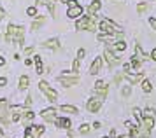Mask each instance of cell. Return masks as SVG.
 <instances>
[{"instance_id":"1","label":"cell","mask_w":156,"mask_h":138,"mask_svg":"<svg viewBox=\"0 0 156 138\" xmlns=\"http://www.w3.org/2000/svg\"><path fill=\"white\" fill-rule=\"evenodd\" d=\"M23 35H25V28L23 26H16V25H9L7 32H5V40L7 42H23Z\"/></svg>"},{"instance_id":"2","label":"cell","mask_w":156,"mask_h":138,"mask_svg":"<svg viewBox=\"0 0 156 138\" xmlns=\"http://www.w3.org/2000/svg\"><path fill=\"white\" fill-rule=\"evenodd\" d=\"M76 28L77 30H90V32H95L97 30V25L93 23V16H84L76 23Z\"/></svg>"},{"instance_id":"3","label":"cell","mask_w":156,"mask_h":138,"mask_svg":"<svg viewBox=\"0 0 156 138\" xmlns=\"http://www.w3.org/2000/svg\"><path fill=\"white\" fill-rule=\"evenodd\" d=\"M0 122H4V124L11 122V117H9V102L5 98L0 100Z\"/></svg>"},{"instance_id":"4","label":"cell","mask_w":156,"mask_h":138,"mask_svg":"<svg viewBox=\"0 0 156 138\" xmlns=\"http://www.w3.org/2000/svg\"><path fill=\"white\" fill-rule=\"evenodd\" d=\"M39 89H41V91L44 93V95L48 96V100H49V102H56V98H58L56 91L51 89V86H49L48 82H46V81H41V82H39Z\"/></svg>"},{"instance_id":"5","label":"cell","mask_w":156,"mask_h":138,"mask_svg":"<svg viewBox=\"0 0 156 138\" xmlns=\"http://www.w3.org/2000/svg\"><path fill=\"white\" fill-rule=\"evenodd\" d=\"M100 30H102V33H114V32H121L119 26L112 23L111 19H102L100 21Z\"/></svg>"},{"instance_id":"6","label":"cell","mask_w":156,"mask_h":138,"mask_svg":"<svg viewBox=\"0 0 156 138\" xmlns=\"http://www.w3.org/2000/svg\"><path fill=\"white\" fill-rule=\"evenodd\" d=\"M11 122H18L20 119L23 117V114H25V107L23 105H12L11 107Z\"/></svg>"},{"instance_id":"7","label":"cell","mask_w":156,"mask_h":138,"mask_svg":"<svg viewBox=\"0 0 156 138\" xmlns=\"http://www.w3.org/2000/svg\"><path fill=\"white\" fill-rule=\"evenodd\" d=\"M100 107H102V100L98 96L88 100V103H86V109H88V112H91V114H97L100 110Z\"/></svg>"},{"instance_id":"8","label":"cell","mask_w":156,"mask_h":138,"mask_svg":"<svg viewBox=\"0 0 156 138\" xmlns=\"http://www.w3.org/2000/svg\"><path fill=\"white\" fill-rule=\"evenodd\" d=\"M95 93H97V96L104 102V98H105V95H107V84L104 82V81H98V82H95Z\"/></svg>"},{"instance_id":"9","label":"cell","mask_w":156,"mask_h":138,"mask_svg":"<svg viewBox=\"0 0 156 138\" xmlns=\"http://www.w3.org/2000/svg\"><path fill=\"white\" fill-rule=\"evenodd\" d=\"M123 37V32H114V33H102L98 35V40L102 42H111L114 40V39H121Z\"/></svg>"},{"instance_id":"10","label":"cell","mask_w":156,"mask_h":138,"mask_svg":"<svg viewBox=\"0 0 156 138\" xmlns=\"http://www.w3.org/2000/svg\"><path fill=\"white\" fill-rule=\"evenodd\" d=\"M41 116H42L44 121H49V122H55L56 121V110L55 109H46V110L41 112Z\"/></svg>"},{"instance_id":"11","label":"cell","mask_w":156,"mask_h":138,"mask_svg":"<svg viewBox=\"0 0 156 138\" xmlns=\"http://www.w3.org/2000/svg\"><path fill=\"white\" fill-rule=\"evenodd\" d=\"M125 77H126V81L130 84H137V82H140V81H144V74H128V72H125Z\"/></svg>"},{"instance_id":"12","label":"cell","mask_w":156,"mask_h":138,"mask_svg":"<svg viewBox=\"0 0 156 138\" xmlns=\"http://www.w3.org/2000/svg\"><path fill=\"white\" fill-rule=\"evenodd\" d=\"M60 82L63 84V86H76V84H79V77L74 75V77H67V75H62L60 77Z\"/></svg>"},{"instance_id":"13","label":"cell","mask_w":156,"mask_h":138,"mask_svg":"<svg viewBox=\"0 0 156 138\" xmlns=\"http://www.w3.org/2000/svg\"><path fill=\"white\" fill-rule=\"evenodd\" d=\"M104 54H105V60H107V63H109L111 67H116V65H119V63H121L119 58H116V56L111 53V49H105V53H104Z\"/></svg>"},{"instance_id":"14","label":"cell","mask_w":156,"mask_h":138,"mask_svg":"<svg viewBox=\"0 0 156 138\" xmlns=\"http://www.w3.org/2000/svg\"><path fill=\"white\" fill-rule=\"evenodd\" d=\"M81 14H83V7L79 5V4L74 7H69V11H67V16L69 18H79Z\"/></svg>"},{"instance_id":"15","label":"cell","mask_w":156,"mask_h":138,"mask_svg":"<svg viewBox=\"0 0 156 138\" xmlns=\"http://www.w3.org/2000/svg\"><path fill=\"white\" fill-rule=\"evenodd\" d=\"M102 68V58H95V61L91 63V68H90V74L91 75H97Z\"/></svg>"},{"instance_id":"16","label":"cell","mask_w":156,"mask_h":138,"mask_svg":"<svg viewBox=\"0 0 156 138\" xmlns=\"http://www.w3.org/2000/svg\"><path fill=\"white\" fill-rule=\"evenodd\" d=\"M142 126H146L147 129L154 128V117H153V116H144V117H142Z\"/></svg>"},{"instance_id":"17","label":"cell","mask_w":156,"mask_h":138,"mask_svg":"<svg viewBox=\"0 0 156 138\" xmlns=\"http://www.w3.org/2000/svg\"><path fill=\"white\" fill-rule=\"evenodd\" d=\"M46 49H58L60 47V42H58V39H49V40H46L42 44Z\"/></svg>"},{"instance_id":"18","label":"cell","mask_w":156,"mask_h":138,"mask_svg":"<svg viewBox=\"0 0 156 138\" xmlns=\"http://www.w3.org/2000/svg\"><path fill=\"white\" fill-rule=\"evenodd\" d=\"M98 9H100V2H98V0H95V2H91L90 7H88V14H90V16H95Z\"/></svg>"},{"instance_id":"19","label":"cell","mask_w":156,"mask_h":138,"mask_svg":"<svg viewBox=\"0 0 156 138\" xmlns=\"http://www.w3.org/2000/svg\"><path fill=\"white\" fill-rule=\"evenodd\" d=\"M55 122H56V126H58V128H65V129H69V128H70V121H69V119H65V117L56 119Z\"/></svg>"},{"instance_id":"20","label":"cell","mask_w":156,"mask_h":138,"mask_svg":"<svg viewBox=\"0 0 156 138\" xmlns=\"http://www.w3.org/2000/svg\"><path fill=\"white\" fill-rule=\"evenodd\" d=\"M37 2H39V4H42V5H46L51 11V14L55 16V0H37Z\"/></svg>"},{"instance_id":"21","label":"cell","mask_w":156,"mask_h":138,"mask_svg":"<svg viewBox=\"0 0 156 138\" xmlns=\"http://www.w3.org/2000/svg\"><path fill=\"white\" fill-rule=\"evenodd\" d=\"M60 110L65 112V114H77V109H76V107H72V105H62V107H60Z\"/></svg>"},{"instance_id":"22","label":"cell","mask_w":156,"mask_h":138,"mask_svg":"<svg viewBox=\"0 0 156 138\" xmlns=\"http://www.w3.org/2000/svg\"><path fill=\"white\" fill-rule=\"evenodd\" d=\"M28 84H30V79L27 75L20 77V89H27V88H28Z\"/></svg>"},{"instance_id":"23","label":"cell","mask_w":156,"mask_h":138,"mask_svg":"<svg viewBox=\"0 0 156 138\" xmlns=\"http://www.w3.org/2000/svg\"><path fill=\"white\" fill-rule=\"evenodd\" d=\"M34 63H35L37 74H42V60H41V56H34Z\"/></svg>"},{"instance_id":"24","label":"cell","mask_w":156,"mask_h":138,"mask_svg":"<svg viewBox=\"0 0 156 138\" xmlns=\"http://www.w3.org/2000/svg\"><path fill=\"white\" fill-rule=\"evenodd\" d=\"M34 117H35V114L32 110H25V114H23V121H25V122H30Z\"/></svg>"},{"instance_id":"25","label":"cell","mask_w":156,"mask_h":138,"mask_svg":"<svg viewBox=\"0 0 156 138\" xmlns=\"http://www.w3.org/2000/svg\"><path fill=\"white\" fill-rule=\"evenodd\" d=\"M112 49H114V51H125V49H126V44H125L123 40H118L112 46Z\"/></svg>"},{"instance_id":"26","label":"cell","mask_w":156,"mask_h":138,"mask_svg":"<svg viewBox=\"0 0 156 138\" xmlns=\"http://www.w3.org/2000/svg\"><path fill=\"white\" fill-rule=\"evenodd\" d=\"M140 58L139 56H133V60H132V68H135V70H140Z\"/></svg>"},{"instance_id":"27","label":"cell","mask_w":156,"mask_h":138,"mask_svg":"<svg viewBox=\"0 0 156 138\" xmlns=\"http://www.w3.org/2000/svg\"><path fill=\"white\" fill-rule=\"evenodd\" d=\"M25 138H35V135H34V126H27L25 128Z\"/></svg>"},{"instance_id":"28","label":"cell","mask_w":156,"mask_h":138,"mask_svg":"<svg viewBox=\"0 0 156 138\" xmlns=\"http://www.w3.org/2000/svg\"><path fill=\"white\" fill-rule=\"evenodd\" d=\"M44 25V18H39V19L34 21V25H32V30H39V28Z\"/></svg>"},{"instance_id":"29","label":"cell","mask_w":156,"mask_h":138,"mask_svg":"<svg viewBox=\"0 0 156 138\" xmlns=\"http://www.w3.org/2000/svg\"><path fill=\"white\" fill-rule=\"evenodd\" d=\"M135 51H137V56H139L140 60H147V54L140 49V46H135Z\"/></svg>"},{"instance_id":"30","label":"cell","mask_w":156,"mask_h":138,"mask_svg":"<svg viewBox=\"0 0 156 138\" xmlns=\"http://www.w3.org/2000/svg\"><path fill=\"white\" fill-rule=\"evenodd\" d=\"M142 89L146 91V93H151V91H153V86H151V82H149V81H142Z\"/></svg>"},{"instance_id":"31","label":"cell","mask_w":156,"mask_h":138,"mask_svg":"<svg viewBox=\"0 0 156 138\" xmlns=\"http://www.w3.org/2000/svg\"><path fill=\"white\" fill-rule=\"evenodd\" d=\"M42 133H44V126H34V135H35V138H39Z\"/></svg>"},{"instance_id":"32","label":"cell","mask_w":156,"mask_h":138,"mask_svg":"<svg viewBox=\"0 0 156 138\" xmlns=\"http://www.w3.org/2000/svg\"><path fill=\"white\" fill-rule=\"evenodd\" d=\"M133 116H135V119H137V121H140V122H142V117H144V112H140L139 109H133Z\"/></svg>"},{"instance_id":"33","label":"cell","mask_w":156,"mask_h":138,"mask_svg":"<svg viewBox=\"0 0 156 138\" xmlns=\"http://www.w3.org/2000/svg\"><path fill=\"white\" fill-rule=\"evenodd\" d=\"M79 133H81V135H88V133H90V126H88V124H81Z\"/></svg>"},{"instance_id":"34","label":"cell","mask_w":156,"mask_h":138,"mask_svg":"<svg viewBox=\"0 0 156 138\" xmlns=\"http://www.w3.org/2000/svg\"><path fill=\"white\" fill-rule=\"evenodd\" d=\"M149 9V4H139V5H137V11H139V12H146V11H147Z\"/></svg>"},{"instance_id":"35","label":"cell","mask_w":156,"mask_h":138,"mask_svg":"<svg viewBox=\"0 0 156 138\" xmlns=\"http://www.w3.org/2000/svg\"><path fill=\"white\" fill-rule=\"evenodd\" d=\"M72 72H74V74H77V72H79V58L72 63Z\"/></svg>"},{"instance_id":"36","label":"cell","mask_w":156,"mask_h":138,"mask_svg":"<svg viewBox=\"0 0 156 138\" xmlns=\"http://www.w3.org/2000/svg\"><path fill=\"white\" fill-rule=\"evenodd\" d=\"M121 93H123V96H130V93H132V88H130V86H125Z\"/></svg>"},{"instance_id":"37","label":"cell","mask_w":156,"mask_h":138,"mask_svg":"<svg viewBox=\"0 0 156 138\" xmlns=\"http://www.w3.org/2000/svg\"><path fill=\"white\" fill-rule=\"evenodd\" d=\"M27 14H28V16H35V14H37L35 7H28V9H27Z\"/></svg>"},{"instance_id":"38","label":"cell","mask_w":156,"mask_h":138,"mask_svg":"<svg viewBox=\"0 0 156 138\" xmlns=\"http://www.w3.org/2000/svg\"><path fill=\"white\" fill-rule=\"evenodd\" d=\"M125 77V74H118V75L114 77V84H119L121 82V79Z\"/></svg>"},{"instance_id":"39","label":"cell","mask_w":156,"mask_h":138,"mask_svg":"<svg viewBox=\"0 0 156 138\" xmlns=\"http://www.w3.org/2000/svg\"><path fill=\"white\" fill-rule=\"evenodd\" d=\"M77 58L81 60V58H84V49H79L77 51Z\"/></svg>"},{"instance_id":"40","label":"cell","mask_w":156,"mask_h":138,"mask_svg":"<svg viewBox=\"0 0 156 138\" xmlns=\"http://www.w3.org/2000/svg\"><path fill=\"white\" fill-rule=\"evenodd\" d=\"M123 68H125V72H130V68H132V63H125V65H123Z\"/></svg>"},{"instance_id":"41","label":"cell","mask_w":156,"mask_h":138,"mask_svg":"<svg viewBox=\"0 0 156 138\" xmlns=\"http://www.w3.org/2000/svg\"><path fill=\"white\" fill-rule=\"evenodd\" d=\"M32 53H34V47H32V46L25 49V54H27V56H28V54H32Z\"/></svg>"},{"instance_id":"42","label":"cell","mask_w":156,"mask_h":138,"mask_svg":"<svg viewBox=\"0 0 156 138\" xmlns=\"http://www.w3.org/2000/svg\"><path fill=\"white\" fill-rule=\"evenodd\" d=\"M32 105V96H28L27 98V102H25V107H30Z\"/></svg>"},{"instance_id":"43","label":"cell","mask_w":156,"mask_h":138,"mask_svg":"<svg viewBox=\"0 0 156 138\" xmlns=\"http://www.w3.org/2000/svg\"><path fill=\"white\" fill-rule=\"evenodd\" d=\"M149 23H151V26L156 30V18H151V21H149Z\"/></svg>"},{"instance_id":"44","label":"cell","mask_w":156,"mask_h":138,"mask_svg":"<svg viewBox=\"0 0 156 138\" xmlns=\"http://www.w3.org/2000/svg\"><path fill=\"white\" fill-rule=\"evenodd\" d=\"M69 7H74V5H77V2L76 0H69V4H67Z\"/></svg>"},{"instance_id":"45","label":"cell","mask_w":156,"mask_h":138,"mask_svg":"<svg viewBox=\"0 0 156 138\" xmlns=\"http://www.w3.org/2000/svg\"><path fill=\"white\" fill-rule=\"evenodd\" d=\"M149 58H151V60H154V61H156V49H153V53H151V56H149Z\"/></svg>"},{"instance_id":"46","label":"cell","mask_w":156,"mask_h":138,"mask_svg":"<svg viewBox=\"0 0 156 138\" xmlns=\"http://www.w3.org/2000/svg\"><path fill=\"white\" fill-rule=\"evenodd\" d=\"M2 18H5V11H4V9L0 7V19H2Z\"/></svg>"},{"instance_id":"47","label":"cell","mask_w":156,"mask_h":138,"mask_svg":"<svg viewBox=\"0 0 156 138\" xmlns=\"http://www.w3.org/2000/svg\"><path fill=\"white\" fill-rule=\"evenodd\" d=\"M5 84H7V81H5V79H0V88H4Z\"/></svg>"},{"instance_id":"48","label":"cell","mask_w":156,"mask_h":138,"mask_svg":"<svg viewBox=\"0 0 156 138\" xmlns=\"http://www.w3.org/2000/svg\"><path fill=\"white\" fill-rule=\"evenodd\" d=\"M4 65H5V60H4V58H0V67H4Z\"/></svg>"},{"instance_id":"49","label":"cell","mask_w":156,"mask_h":138,"mask_svg":"<svg viewBox=\"0 0 156 138\" xmlns=\"http://www.w3.org/2000/svg\"><path fill=\"white\" fill-rule=\"evenodd\" d=\"M60 2H62V4H69V0H60Z\"/></svg>"},{"instance_id":"50","label":"cell","mask_w":156,"mask_h":138,"mask_svg":"<svg viewBox=\"0 0 156 138\" xmlns=\"http://www.w3.org/2000/svg\"><path fill=\"white\" fill-rule=\"evenodd\" d=\"M4 136V131H2V128H0V138Z\"/></svg>"},{"instance_id":"51","label":"cell","mask_w":156,"mask_h":138,"mask_svg":"<svg viewBox=\"0 0 156 138\" xmlns=\"http://www.w3.org/2000/svg\"><path fill=\"white\" fill-rule=\"evenodd\" d=\"M105 138H109V136H105Z\"/></svg>"}]
</instances>
